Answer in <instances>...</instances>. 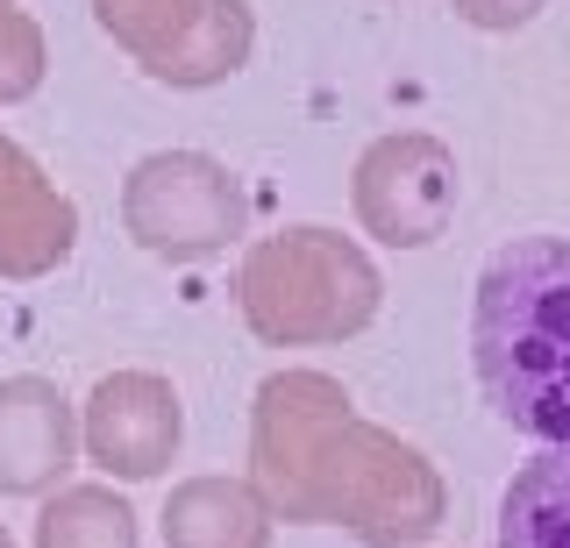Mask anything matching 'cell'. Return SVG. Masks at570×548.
Here are the masks:
<instances>
[{"label":"cell","mask_w":570,"mask_h":548,"mask_svg":"<svg viewBox=\"0 0 570 548\" xmlns=\"http://www.w3.org/2000/svg\"><path fill=\"white\" fill-rule=\"evenodd\" d=\"M471 363L513 435L570 449V236H521L478 271Z\"/></svg>","instance_id":"6da1fadb"},{"label":"cell","mask_w":570,"mask_h":548,"mask_svg":"<svg viewBox=\"0 0 570 548\" xmlns=\"http://www.w3.org/2000/svg\"><path fill=\"white\" fill-rule=\"evenodd\" d=\"M249 321L264 335H285V342H307V335H343L371 313V271L364 257L343 250L321 228H299V236L257 250L243 278Z\"/></svg>","instance_id":"7a4b0ae2"},{"label":"cell","mask_w":570,"mask_h":548,"mask_svg":"<svg viewBox=\"0 0 570 548\" xmlns=\"http://www.w3.org/2000/svg\"><path fill=\"white\" fill-rule=\"evenodd\" d=\"M100 22L165 79H222L249 50L243 0H100Z\"/></svg>","instance_id":"3957f363"},{"label":"cell","mask_w":570,"mask_h":548,"mask_svg":"<svg viewBox=\"0 0 570 548\" xmlns=\"http://www.w3.org/2000/svg\"><path fill=\"white\" fill-rule=\"evenodd\" d=\"M243 221V192L207 157H150L129 186V228L157 257H200L222 250Z\"/></svg>","instance_id":"277c9868"},{"label":"cell","mask_w":570,"mask_h":548,"mask_svg":"<svg viewBox=\"0 0 570 548\" xmlns=\"http://www.w3.org/2000/svg\"><path fill=\"white\" fill-rule=\"evenodd\" d=\"M356 207L385 242H428L450 215V157L421 136L379 143L356 171Z\"/></svg>","instance_id":"5b68a950"},{"label":"cell","mask_w":570,"mask_h":548,"mask_svg":"<svg viewBox=\"0 0 570 548\" xmlns=\"http://www.w3.org/2000/svg\"><path fill=\"white\" fill-rule=\"evenodd\" d=\"M178 441V399L157 378H107L94 392V456L107 470L150 477Z\"/></svg>","instance_id":"8992f818"},{"label":"cell","mask_w":570,"mask_h":548,"mask_svg":"<svg viewBox=\"0 0 570 548\" xmlns=\"http://www.w3.org/2000/svg\"><path fill=\"white\" fill-rule=\"evenodd\" d=\"M65 399L36 378L0 385V491H36L50 470H65Z\"/></svg>","instance_id":"52a82bcc"},{"label":"cell","mask_w":570,"mask_h":548,"mask_svg":"<svg viewBox=\"0 0 570 548\" xmlns=\"http://www.w3.org/2000/svg\"><path fill=\"white\" fill-rule=\"evenodd\" d=\"M65 242H71L65 200H50V186L29 171V157L0 143V271L29 278L50 257H65Z\"/></svg>","instance_id":"ba28073f"},{"label":"cell","mask_w":570,"mask_h":548,"mask_svg":"<svg viewBox=\"0 0 570 548\" xmlns=\"http://www.w3.org/2000/svg\"><path fill=\"white\" fill-rule=\"evenodd\" d=\"M499 548H570V449H542L499 499Z\"/></svg>","instance_id":"9c48e42d"},{"label":"cell","mask_w":570,"mask_h":548,"mask_svg":"<svg viewBox=\"0 0 570 548\" xmlns=\"http://www.w3.org/2000/svg\"><path fill=\"white\" fill-rule=\"evenodd\" d=\"M36 72H43V37H36V22L14 0H0V100L29 93Z\"/></svg>","instance_id":"30bf717a"},{"label":"cell","mask_w":570,"mask_h":548,"mask_svg":"<svg viewBox=\"0 0 570 548\" xmlns=\"http://www.w3.org/2000/svg\"><path fill=\"white\" fill-rule=\"evenodd\" d=\"M463 14H478V22H528L534 0H456Z\"/></svg>","instance_id":"8fae6325"}]
</instances>
